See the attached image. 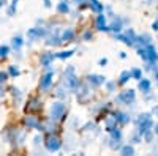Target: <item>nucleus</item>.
I'll use <instances>...</instances> for the list:
<instances>
[{
    "mask_svg": "<svg viewBox=\"0 0 158 156\" xmlns=\"http://www.w3.org/2000/svg\"><path fill=\"white\" fill-rule=\"evenodd\" d=\"M62 147V140L57 137V136H49L48 140H46V148L49 151H57L59 148Z\"/></svg>",
    "mask_w": 158,
    "mask_h": 156,
    "instance_id": "nucleus-4",
    "label": "nucleus"
},
{
    "mask_svg": "<svg viewBox=\"0 0 158 156\" xmlns=\"http://www.w3.org/2000/svg\"><path fill=\"white\" fill-rule=\"evenodd\" d=\"M52 73H48V74H44L43 76V79H41V88L43 90H48L49 87H51V84H52Z\"/></svg>",
    "mask_w": 158,
    "mask_h": 156,
    "instance_id": "nucleus-11",
    "label": "nucleus"
},
{
    "mask_svg": "<svg viewBox=\"0 0 158 156\" xmlns=\"http://www.w3.org/2000/svg\"><path fill=\"white\" fill-rule=\"evenodd\" d=\"M142 137H144V139H146L147 142H150V140H152V129H150V131H147V133H146V134H144Z\"/></svg>",
    "mask_w": 158,
    "mask_h": 156,
    "instance_id": "nucleus-29",
    "label": "nucleus"
},
{
    "mask_svg": "<svg viewBox=\"0 0 158 156\" xmlns=\"http://www.w3.org/2000/svg\"><path fill=\"white\" fill-rule=\"evenodd\" d=\"M97 29L101 30V32H108V30H111V29H109V25H106V16H104L103 13H98V16H97Z\"/></svg>",
    "mask_w": 158,
    "mask_h": 156,
    "instance_id": "nucleus-7",
    "label": "nucleus"
},
{
    "mask_svg": "<svg viewBox=\"0 0 158 156\" xmlns=\"http://www.w3.org/2000/svg\"><path fill=\"white\" fill-rule=\"evenodd\" d=\"M65 79H67V88L68 90H77L79 87V79L74 74V68L68 66L67 71H65Z\"/></svg>",
    "mask_w": 158,
    "mask_h": 156,
    "instance_id": "nucleus-1",
    "label": "nucleus"
},
{
    "mask_svg": "<svg viewBox=\"0 0 158 156\" xmlns=\"http://www.w3.org/2000/svg\"><path fill=\"white\" fill-rule=\"evenodd\" d=\"M152 29H153V30H158V19H156V21L152 24Z\"/></svg>",
    "mask_w": 158,
    "mask_h": 156,
    "instance_id": "nucleus-35",
    "label": "nucleus"
},
{
    "mask_svg": "<svg viewBox=\"0 0 158 156\" xmlns=\"http://www.w3.org/2000/svg\"><path fill=\"white\" fill-rule=\"evenodd\" d=\"M131 77H133V79H141V77H142L141 70L139 68H133V70H131Z\"/></svg>",
    "mask_w": 158,
    "mask_h": 156,
    "instance_id": "nucleus-25",
    "label": "nucleus"
},
{
    "mask_svg": "<svg viewBox=\"0 0 158 156\" xmlns=\"http://www.w3.org/2000/svg\"><path fill=\"white\" fill-rule=\"evenodd\" d=\"M153 133H155V134H158V123H156V126H155V129H153Z\"/></svg>",
    "mask_w": 158,
    "mask_h": 156,
    "instance_id": "nucleus-36",
    "label": "nucleus"
},
{
    "mask_svg": "<svg viewBox=\"0 0 158 156\" xmlns=\"http://www.w3.org/2000/svg\"><path fill=\"white\" fill-rule=\"evenodd\" d=\"M27 123H29L30 126H38V122L33 120V118H27Z\"/></svg>",
    "mask_w": 158,
    "mask_h": 156,
    "instance_id": "nucleus-30",
    "label": "nucleus"
},
{
    "mask_svg": "<svg viewBox=\"0 0 158 156\" xmlns=\"http://www.w3.org/2000/svg\"><path fill=\"white\" fill-rule=\"evenodd\" d=\"M106 63H108V58H100V65H101V66H104Z\"/></svg>",
    "mask_w": 158,
    "mask_h": 156,
    "instance_id": "nucleus-34",
    "label": "nucleus"
},
{
    "mask_svg": "<svg viewBox=\"0 0 158 156\" xmlns=\"http://www.w3.org/2000/svg\"><path fill=\"white\" fill-rule=\"evenodd\" d=\"M73 38H74V30H73V29H67V30L62 33V38H60V40L70 43V41H73Z\"/></svg>",
    "mask_w": 158,
    "mask_h": 156,
    "instance_id": "nucleus-13",
    "label": "nucleus"
},
{
    "mask_svg": "<svg viewBox=\"0 0 158 156\" xmlns=\"http://www.w3.org/2000/svg\"><path fill=\"white\" fill-rule=\"evenodd\" d=\"M76 3H82V0H76Z\"/></svg>",
    "mask_w": 158,
    "mask_h": 156,
    "instance_id": "nucleus-37",
    "label": "nucleus"
},
{
    "mask_svg": "<svg viewBox=\"0 0 158 156\" xmlns=\"http://www.w3.org/2000/svg\"><path fill=\"white\" fill-rule=\"evenodd\" d=\"M150 81L149 79H144V77H141V79H139V90H141V92L142 93H149L150 92Z\"/></svg>",
    "mask_w": 158,
    "mask_h": 156,
    "instance_id": "nucleus-10",
    "label": "nucleus"
},
{
    "mask_svg": "<svg viewBox=\"0 0 158 156\" xmlns=\"http://www.w3.org/2000/svg\"><path fill=\"white\" fill-rule=\"evenodd\" d=\"M125 35L130 38V41H131V43L136 44V41H138V35L135 33V30H133V29H128V30L125 32Z\"/></svg>",
    "mask_w": 158,
    "mask_h": 156,
    "instance_id": "nucleus-21",
    "label": "nucleus"
},
{
    "mask_svg": "<svg viewBox=\"0 0 158 156\" xmlns=\"http://www.w3.org/2000/svg\"><path fill=\"white\" fill-rule=\"evenodd\" d=\"M89 2V6L94 10V11H97V13H101L103 11V5L98 2V0H87Z\"/></svg>",
    "mask_w": 158,
    "mask_h": 156,
    "instance_id": "nucleus-15",
    "label": "nucleus"
},
{
    "mask_svg": "<svg viewBox=\"0 0 158 156\" xmlns=\"http://www.w3.org/2000/svg\"><path fill=\"white\" fill-rule=\"evenodd\" d=\"M138 55H139L144 62H149V55H147V49H146V46H142V47L138 49Z\"/></svg>",
    "mask_w": 158,
    "mask_h": 156,
    "instance_id": "nucleus-22",
    "label": "nucleus"
},
{
    "mask_svg": "<svg viewBox=\"0 0 158 156\" xmlns=\"http://www.w3.org/2000/svg\"><path fill=\"white\" fill-rule=\"evenodd\" d=\"M54 54H46L44 57H43V65H49L51 63V60H54Z\"/></svg>",
    "mask_w": 158,
    "mask_h": 156,
    "instance_id": "nucleus-26",
    "label": "nucleus"
},
{
    "mask_svg": "<svg viewBox=\"0 0 158 156\" xmlns=\"http://www.w3.org/2000/svg\"><path fill=\"white\" fill-rule=\"evenodd\" d=\"M51 115L54 120H59V118H63L65 115V104L63 102H54L51 107Z\"/></svg>",
    "mask_w": 158,
    "mask_h": 156,
    "instance_id": "nucleus-3",
    "label": "nucleus"
},
{
    "mask_svg": "<svg viewBox=\"0 0 158 156\" xmlns=\"http://www.w3.org/2000/svg\"><path fill=\"white\" fill-rule=\"evenodd\" d=\"M131 79V71H122L120 77H118V84H127Z\"/></svg>",
    "mask_w": 158,
    "mask_h": 156,
    "instance_id": "nucleus-18",
    "label": "nucleus"
},
{
    "mask_svg": "<svg viewBox=\"0 0 158 156\" xmlns=\"http://www.w3.org/2000/svg\"><path fill=\"white\" fill-rule=\"evenodd\" d=\"M73 54H74V50L71 49V50H65V52H60V54H57L56 57H57V58H70Z\"/></svg>",
    "mask_w": 158,
    "mask_h": 156,
    "instance_id": "nucleus-24",
    "label": "nucleus"
},
{
    "mask_svg": "<svg viewBox=\"0 0 158 156\" xmlns=\"http://www.w3.org/2000/svg\"><path fill=\"white\" fill-rule=\"evenodd\" d=\"M82 38H84V40H85V41H89V40H90V38H92V33H90V32H85V33L82 35Z\"/></svg>",
    "mask_w": 158,
    "mask_h": 156,
    "instance_id": "nucleus-31",
    "label": "nucleus"
},
{
    "mask_svg": "<svg viewBox=\"0 0 158 156\" xmlns=\"http://www.w3.org/2000/svg\"><path fill=\"white\" fill-rule=\"evenodd\" d=\"M146 49H147V55H149V62H147V63H156V62H158V52H156V49L152 46V43L147 44Z\"/></svg>",
    "mask_w": 158,
    "mask_h": 156,
    "instance_id": "nucleus-8",
    "label": "nucleus"
},
{
    "mask_svg": "<svg viewBox=\"0 0 158 156\" xmlns=\"http://www.w3.org/2000/svg\"><path fill=\"white\" fill-rule=\"evenodd\" d=\"M135 99H136V92L133 88H130V90H123V92L117 96V101L118 102H122V104H133L135 102Z\"/></svg>",
    "mask_w": 158,
    "mask_h": 156,
    "instance_id": "nucleus-2",
    "label": "nucleus"
},
{
    "mask_svg": "<svg viewBox=\"0 0 158 156\" xmlns=\"http://www.w3.org/2000/svg\"><path fill=\"white\" fill-rule=\"evenodd\" d=\"M150 41H152V36H150V35H147V33H144V35L138 36V43H141L142 46L150 44Z\"/></svg>",
    "mask_w": 158,
    "mask_h": 156,
    "instance_id": "nucleus-17",
    "label": "nucleus"
},
{
    "mask_svg": "<svg viewBox=\"0 0 158 156\" xmlns=\"http://www.w3.org/2000/svg\"><path fill=\"white\" fill-rule=\"evenodd\" d=\"M89 96H90L89 88L85 85H82V84H79V87H77V98H79V101H85Z\"/></svg>",
    "mask_w": 158,
    "mask_h": 156,
    "instance_id": "nucleus-9",
    "label": "nucleus"
},
{
    "mask_svg": "<svg viewBox=\"0 0 158 156\" xmlns=\"http://www.w3.org/2000/svg\"><path fill=\"white\" fill-rule=\"evenodd\" d=\"M57 11H59V13H68V11H70V6H68L67 0H62V2L57 5Z\"/></svg>",
    "mask_w": 158,
    "mask_h": 156,
    "instance_id": "nucleus-20",
    "label": "nucleus"
},
{
    "mask_svg": "<svg viewBox=\"0 0 158 156\" xmlns=\"http://www.w3.org/2000/svg\"><path fill=\"white\" fill-rule=\"evenodd\" d=\"M115 82H106V88L109 90V92H114V88H115Z\"/></svg>",
    "mask_w": 158,
    "mask_h": 156,
    "instance_id": "nucleus-28",
    "label": "nucleus"
},
{
    "mask_svg": "<svg viewBox=\"0 0 158 156\" xmlns=\"http://www.w3.org/2000/svg\"><path fill=\"white\" fill-rule=\"evenodd\" d=\"M136 126H138V133H139L141 136H144V134H146L147 131H150V129H152V126H153V122H152V118H149V120H144V122L138 123Z\"/></svg>",
    "mask_w": 158,
    "mask_h": 156,
    "instance_id": "nucleus-6",
    "label": "nucleus"
},
{
    "mask_svg": "<svg viewBox=\"0 0 158 156\" xmlns=\"http://www.w3.org/2000/svg\"><path fill=\"white\" fill-rule=\"evenodd\" d=\"M152 115H155V117H158V104H155V107L152 109Z\"/></svg>",
    "mask_w": 158,
    "mask_h": 156,
    "instance_id": "nucleus-32",
    "label": "nucleus"
},
{
    "mask_svg": "<svg viewBox=\"0 0 158 156\" xmlns=\"http://www.w3.org/2000/svg\"><path fill=\"white\" fill-rule=\"evenodd\" d=\"M117 118H115V115L114 117H108V118H106V131L108 133H111L112 131V129H115L117 128Z\"/></svg>",
    "mask_w": 158,
    "mask_h": 156,
    "instance_id": "nucleus-12",
    "label": "nucleus"
},
{
    "mask_svg": "<svg viewBox=\"0 0 158 156\" xmlns=\"http://www.w3.org/2000/svg\"><path fill=\"white\" fill-rule=\"evenodd\" d=\"M109 29H111L112 32H115V33H118V32H120V30H122V21L115 18V19H114V22H112V24L109 25Z\"/></svg>",
    "mask_w": 158,
    "mask_h": 156,
    "instance_id": "nucleus-16",
    "label": "nucleus"
},
{
    "mask_svg": "<svg viewBox=\"0 0 158 156\" xmlns=\"http://www.w3.org/2000/svg\"><path fill=\"white\" fill-rule=\"evenodd\" d=\"M120 153L123 156H131V154H135V148H133V145H123L120 148Z\"/></svg>",
    "mask_w": 158,
    "mask_h": 156,
    "instance_id": "nucleus-19",
    "label": "nucleus"
},
{
    "mask_svg": "<svg viewBox=\"0 0 158 156\" xmlns=\"http://www.w3.org/2000/svg\"><path fill=\"white\" fill-rule=\"evenodd\" d=\"M114 115H115L117 122L122 123V125H127V123L130 122V117H128V114H125V112H115Z\"/></svg>",
    "mask_w": 158,
    "mask_h": 156,
    "instance_id": "nucleus-14",
    "label": "nucleus"
},
{
    "mask_svg": "<svg viewBox=\"0 0 158 156\" xmlns=\"http://www.w3.org/2000/svg\"><path fill=\"white\" fill-rule=\"evenodd\" d=\"M115 38H117L118 41H122V43H125L127 46H133V43L130 41V38H128L127 35H115Z\"/></svg>",
    "mask_w": 158,
    "mask_h": 156,
    "instance_id": "nucleus-23",
    "label": "nucleus"
},
{
    "mask_svg": "<svg viewBox=\"0 0 158 156\" xmlns=\"http://www.w3.org/2000/svg\"><path fill=\"white\" fill-rule=\"evenodd\" d=\"M111 137L112 139H120L122 137V133H120V129H112V131H111Z\"/></svg>",
    "mask_w": 158,
    "mask_h": 156,
    "instance_id": "nucleus-27",
    "label": "nucleus"
},
{
    "mask_svg": "<svg viewBox=\"0 0 158 156\" xmlns=\"http://www.w3.org/2000/svg\"><path fill=\"white\" fill-rule=\"evenodd\" d=\"M153 74H155V79L158 81V65H155V68H153Z\"/></svg>",
    "mask_w": 158,
    "mask_h": 156,
    "instance_id": "nucleus-33",
    "label": "nucleus"
},
{
    "mask_svg": "<svg viewBox=\"0 0 158 156\" xmlns=\"http://www.w3.org/2000/svg\"><path fill=\"white\" fill-rule=\"evenodd\" d=\"M87 82L92 87H100L103 84H106V77L101 76V74H89L87 76Z\"/></svg>",
    "mask_w": 158,
    "mask_h": 156,
    "instance_id": "nucleus-5",
    "label": "nucleus"
},
{
    "mask_svg": "<svg viewBox=\"0 0 158 156\" xmlns=\"http://www.w3.org/2000/svg\"><path fill=\"white\" fill-rule=\"evenodd\" d=\"M156 82H158V81H156Z\"/></svg>",
    "mask_w": 158,
    "mask_h": 156,
    "instance_id": "nucleus-38",
    "label": "nucleus"
}]
</instances>
